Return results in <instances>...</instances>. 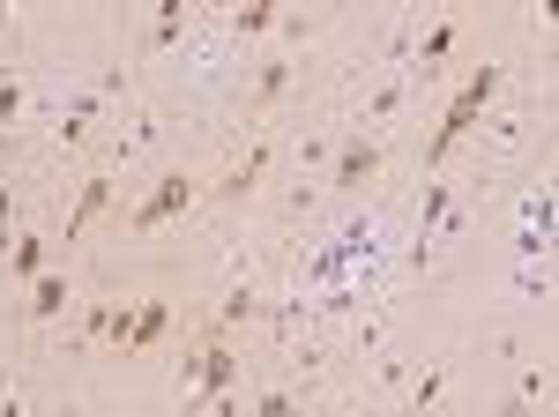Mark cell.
Returning <instances> with one entry per match:
<instances>
[{
  "label": "cell",
  "mask_w": 559,
  "mask_h": 417,
  "mask_svg": "<svg viewBox=\"0 0 559 417\" xmlns=\"http://www.w3.org/2000/svg\"><path fill=\"white\" fill-rule=\"evenodd\" d=\"M150 38H157V45L179 38V0H165V8H157V31H150Z\"/></svg>",
  "instance_id": "10"
},
{
  "label": "cell",
  "mask_w": 559,
  "mask_h": 417,
  "mask_svg": "<svg viewBox=\"0 0 559 417\" xmlns=\"http://www.w3.org/2000/svg\"><path fill=\"white\" fill-rule=\"evenodd\" d=\"M269 23H276V0H254V8L239 15V31H269Z\"/></svg>",
  "instance_id": "12"
},
{
  "label": "cell",
  "mask_w": 559,
  "mask_h": 417,
  "mask_svg": "<svg viewBox=\"0 0 559 417\" xmlns=\"http://www.w3.org/2000/svg\"><path fill=\"white\" fill-rule=\"evenodd\" d=\"M261 171H269V142H254V150H247V165L239 171H224V187H216V194H224V202H239V194H254V179Z\"/></svg>",
  "instance_id": "8"
},
{
  "label": "cell",
  "mask_w": 559,
  "mask_h": 417,
  "mask_svg": "<svg viewBox=\"0 0 559 417\" xmlns=\"http://www.w3.org/2000/svg\"><path fill=\"white\" fill-rule=\"evenodd\" d=\"M284 83H292V68H284V60H276V68H261V105H269V97H284Z\"/></svg>",
  "instance_id": "11"
},
{
  "label": "cell",
  "mask_w": 559,
  "mask_h": 417,
  "mask_svg": "<svg viewBox=\"0 0 559 417\" xmlns=\"http://www.w3.org/2000/svg\"><path fill=\"white\" fill-rule=\"evenodd\" d=\"M45 261H52V253H45V239H31V231L15 239V253H8V269H15V284H38V276H45Z\"/></svg>",
  "instance_id": "9"
},
{
  "label": "cell",
  "mask_w": 559,
  "mask_h": 417,
  "mask_svg": "<svg viewBox=\"0 0 559 417\" xmlns=\"http://www.w3.org/2000/svg\"><path fill=\"white\" fill-rule=\"evenodd\" d=\"M492 90H500V68H477L471 83L448 97V112H440V127H432V150H426L432 165H440V157H448V150H455V142L471 134V120L485 112V97H492Z\"/></svg>",
  "instance_id": "1"
},
{
  "label": "cell",
  "mask_w": 559,
  "mask_h": 417,
  "mask_svg": "<svg viewBox=\"0 0 559 417\" xmlns=\"http://www.w3.org/2000/svg\"><path fill=\"white\" fill-rule=\"evenodd\" d=\"M105 202H112V179H83V194H75V216H68V239H83L90 224L105 216Z\"/></svg>",
  "instance_id": "7"
},
{
  "label": "cell",
  "mask_w": 559,
  "mask_h": 417,
  "mask_svg": "<svg viewBox=\"0 0 559 417\" xmlns=\"http://www.w3.org/2000/svg\"><path fill=\"white\" fill-rule=\"evenodd\" d=\"M68 306H75V291H68V276H52V269H45L38 284H31V306H23V313H31V321H60Z\"/></svg>",
  "instance_id": "6"
},
{
  "label": "cell",
  "mask_w": 559,
  "mask_h": 417,
  "mask_svg": "<svg viewBox=\"0 0 559 417\" xmlns=\"http://www.w3.org/2000/svg\"><path fill=\"white\" fill-rule=\"evenodd\" d=\"M165 321H173V306H165V298H142L128 313V329H120V350H150V343L165 335Z\"/></svg>",
  "instance_id": "5"
},
{
  "label": "cell",
  "mask_w": 559,
  "mask_h": 417,
  "mask_svg": "<svg viewBox=\"0 0 559 417\" xmlns=\"http://www.w3.org/2000/svg\"><path fill=\"white\" fill-rule=\"evenodd\" d=\"M194 194H202V179H187V171H173V179H157V194L134 208V231H157V224H173L179 208H194Z\"/></svg>",
  "instance_id": "2"
},
{
  "label": "cell",
  "mask_w": 559,
  "mask_h": 417,
  "mask_svg": "<svg viewBox=\"0 0 559 417\" xmlns=\"http://www.w3.org/2000/svg\"><path fill=\"white\" fill-rule=\"evenodd\" d=\"M440 208H448V187H426V224H418V231H432V224H440Z\"/></svg>",
  "instance_id": "15"
},
{
  "label": "cell",
  "mask_w": 559,
  "mask_h": 417,
  "mask_svg": "<svg viewBox=\"0 0 559 417\" xmlns=\"http://www.w3.org/2000/svg\"><path fill=\"white\" fill-rule=\"evenodd\" d=\"M187 373L202 380V403H216V395H231V380H239V358H231L224 343H210V350H202V358H194Z\"/></svg>",
  "instance_id": "4"
},
{
  "label": "cell",
  "mask_w": 559,
  "mask_h": 417,
  "mask_svg": "<svg viewBox=\"0 0 559 417\" xmlns=\"http://www.w3.org/2000/svg\"><path fill=\"white\" fill-rule=\"evenodd\" d=\"M0 247H15V194L0 187Z\"/></svg>",
  "instance_id": "13"
},
{
  "label": "cell",
  "mask_w": 559,
  "mask_h": 417,
  "mask_svg": "<svg viewBox=\"0 0 559 417\" xmlns=\"http://www.w3.org/2000/svg\"><path fill=\"white\" fill-rule=\"evenodd\" d=\"M381 171V142L373 134H350L344 150H336V171H329V187H366Z\"/></svg>",
  "instance_id": "3"
},
{
  "label": "cell",
  "mask_w": 559,
  "mask_h": 417,
  "mask_svg": "<svg viewBox=\"0 0 559 417\" xmlns=\"http://www.w3.org/2000/svg\"><path fill=\"white\" fill-rule=\"evenodd\" d=\"M254 417H299V403H292V395H261Z\"/></svg>",
  "instance_id": "14"
}]
</instances>
